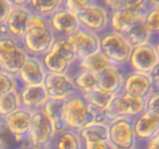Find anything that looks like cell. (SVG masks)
<instances>
[{
	"instance_id": "9a60e30c",
	"label": "cell",
	"mask_w": 159,
	"mask_h": 149,
	"mask_svg": "<svg viewBox=\"0 0 159 149\" xmlns=\"http://www.w3.org/2000/svg\"><path fill=\"white\" fill-rule=\"evenodd\" d=\"M33 113L31 111L20 107L4 119L8 130L20 141L27 144H29L28 137Z\"/></svg>"
},
{
	"instance_id": "4dcf8cb0",
	"label": "cell",
	"mask_w": 159,
	"mask_h": 149,
	"mask_svg": "<svg viewBox=\"0 0 159 149\" xmlns=\"http://www.w3.org/2000/svg\"><path fill=\"white\" fill-rule=\"evenodd\" d=\"M123 93L127 106L128 114L129 117L135 118L136 117L142 114L147 110V99L129 95L124 92H123Z\"/></svg>"
},
{
	"instance_id": "f6af8a7d",
	"label": "cell",
	"mask_w": 159,
	"mask_h": 149,
	"mask_svg": "<svg viewBox=\"0 0 159 149\" xmlns=\"http://www.w3.org/2000/svg\"><path fill=\"white\" fill-rule=\"evenodd\" d=\"M148 149H158L157 147H156L154 144H153L152 143L148 142Z\"/></svg>"
},
{
	"instance_id": "7bdbcfd3",
	"label": "cell",
	"mask_w": 159,
	"mask_h": 149,
	"mask_svg": "<svg viewBox=\"0 0 159 149\" xmlns=\"http://www.w3.org/2000/svg\"><path fill=\"white\" fill-rule=\"evenodd\" d=\"M147 8H159V0H147Z\"/></svg>"
},
{
	"instance_id": "f1b7e54d",
	"label": "cell",
	"mask_w": 159,
	"mask_h": 149,
	"mask_svg": "<svg viewBox=\"0 0 159 149\" xmlns=\"http://www.w3.org/2000/svg\"><path fill=\"white\" fill-rule=\"evenodd\" d=\"M30 147L8 130L4 119H0V149H27Z\"/></svg>"
},
{
	"instance_id": "8d00e7d4",
	"label": "cell",
	"mask_w": 159,
	"mask_h": 149,
	"mask_svg": "<svg viewBox=\"0 0 159 149\" xmlns=\"http://www.w3.org/2000/svg\"><path fill=\"white\" fill-rule=\"evenodd\" d=\"M13 6L7 0H0V27L5 24Z\"/></svg>"
},
{
	"instance_id": "c3c4849f",
	"label": "cell",
	"mask_w": 159,
	"mask_h": 149,
	"mask_svg": "<svg viewBox=\"0 0 159 149\" xmlns=\"http://www.w3.org/2000/svg\"><path fill=\"white\" fill-rule=\"evenodd\" d=\"M130 149H137L136 147H134V148H130Z\"/></svg>"
},
{
	"instance_id": "74e56055",
	"label": "cell",
	"mask_w": 159,
	"mask_h": 149,
	"mask_svg": "<svg viewBox=\"0 0 159 149\" xmlns=\"http://www.w3.org/2000/svg\"><path fill=\"white\" fill-rule=\"evenodd\" d=\"M84 149H116L109 141H100L92 144H84Z\"/></svg>"
},
{
	"instance_id": "1f68e13d",
	"label": "cell",
	"mask_w": 159,
	"mask_h": 149,
	"mask_svg": "<svg viewBox=\"0 0 159 149\" xmlns=\"http://www.w3.org/2000/svg\"><path fill=\"white\" fill-rule=\"evenodd\" d=\"M51 49L62 54L71 65L76 62V56L74 49L68 38H56Z\"/></svg>"
},
{
	"instance_id": "603a6c76",
	"label": "cell",
	"mask_w": 159,
	"mask_h": 149,
	"mask_svg": "<svg viewBox=\"0 0 159 149\" xmlns=\"http://www.w3.org/2000/svg\"><path fill=\"white\" fill-rule=\"evenodd\" d=\"M84 144L108 141V124L93 122L79 130Z\"/></svg>"
},
{
	"instance_id": "5bb4252c",
	"label": "cell",
	"mask_w": 159,
	"mask_h": 149,
	"mask_svg": "<svg viewBox=\"0 0 159 149\" xmlns=\"http://www.w3.org/2000/svg\"><path fill=\"white\" fill-rule=\"evenodd\" d=\"M123 92L148 100L154 92V84L151 74L133 71L125 77Z\"/></svg>"
},
{
	"instance_id": "d4e9b609",
	"label": "cell",
	"mask_w": 159,
	"mask_h": 149,
	"mask_svg": "<svg viewBox=\"0 0 159 149\" xmlns=\"http://www.w3.org/2000/svg\"><path fill=\"white\" fill-rule=\"evenodd\" d=\"M82 95L84 96L91 109L94 110L95 115L97 113L104 112L107 109L114 96L111 94L101 90L98 88L92 89Z\"/></svg>"
},
{
	"instance_id": "7dc6e473",
	"label": "cell",
	"mask_w": 159,
	"mask_h": 149,
	"mask_svg": "<svg viewBox=\"0 0 159 149\" xmlns=\"http://www.w3.org/2000/svg\"><path fill=\"white\" fill-rule=\"evenodd\" d=\"M155 91H157V92H159V83H158V85L157 86V87H156Z\"/></svg>"
},
{
	"instance_id": "83f0119b",
	"label": "cell",
	"mask_w": 159,
	"mask_h": 149,
	"mask_svg": "<svg viewBox=\"0 0 159 149\" xmlns=\"http://www.w3.org/2000/svg\"><path fill=\"white\" fill-rule=\"evenodd\" d=\"M65 0H30L27 8L36 14L48 18L64 6Z\"/></svg>"
},
{
	"instance_id": "b9f144b4",
	"label": "cell",
	"mask_w": 159,
	"mask_h": 149,
	"mask_svg": "<svg viewBox=\"0 0 159 149\" xmlns=\"http://www.w3.org/2000/svg\"><path fill=\"white\" fill-rule=\"evenodd\" d=\"M151 76L152 78L153 82L154 84V91H155L156 87L159 83V63L157 64V66L154 68L152 71L151 72Z\"/></svg>"
},
{
	"instance_id": "836d02e7",
	"label": "cell",
	"mask_w": 159,
	"mask_h": 149,
	"mask_svg": "<svg viewBox=\"0 0 159 149\" xmlns=\"http://www.w3.org/2000/svg\"><path fill=\"white\" fill-rule=\"evenodd\" d=\"M17 88L18 84L16 77L0 70V98Z\"/></svg>"
},
{
	"instance_id": "9c48e42d",
	"label": "cell",
	"mask_w": 159,
	"mask_h": 149,
	"mask_svg": "<svg viewBox=\"0 0 159 149\" xmlns=\"http://www.w3.org/2000/svg\"><path fill=\"white\" fill-rule=\"evenodd\" d=\"M76 56V62L100 51V37L97 33L80 28L68 37Z\"/></svg>"
},
{
	"instance_id": "ffe728a7",
	"label": "cell",
	"mask_w": 159,
	"mask_h": 149,
	"mask_svg": "<svg viewBox=\"0 0 159 149\" xmlns=\"http://www.w3.org/2000/svg\"><path fill=\"white\" fill-rule=\"evenodd\" d=\"M66 99L50 98L42 106V111L51 121L56 132H60L66 129L64 120V106Z\"/></svg>"
},
{
	"instance_id": "7402d4cb",
	"label": "cell",
	"mask_w": 159,
	"mask_h": 149,
	"mask_svg": "<svg viewBox=\"0 0 159 149\" xmlns=\"http://www.w3.org/2000/svg\"><path fill=\"white\" fill-rule=\"evenodd\" d=\"M53 149H84V142L79 131L66 128L56 132Z\"/></svg>"
},
{
	"instance_id": "f35d334b",
	"label": "cell",
	"mask_w": 159,
	"mask_h": 149,
	"mask_svg": "<svg viewBox=\"0 0 159 149\" xmlns=\"http://www.w3.org/2000/svg\"><path fill=\"white\" fill-rule=\"evenodd\" d=\"M146 4L147 0H123V7L126 9L147 7Z\"/></svg>"
},
{
	"instance_id": "ab89813d",
	"label": "cell",
	"mask_w": 159,
	"mask_h": 149,
	"mask_svg": "<svg viewBox=\"0 0 159 149\" xmlns=\"http://www.w3.org/2000/svg\"><path fill=\"white\" fill-rule=\"evenodd\" d=\"M106 6V10H109L111 13L123 8V0H102Z\"/></svg>"
},
{
	"instance_id": "d590c367",
	"label": "cell",
	"mask_w": 159,
	"mask_h": 149,
	"mask_svg": "<svg viewBox=\"0 0 159 149\" xmlns=\"http://www.w3.org/2000/svg\"><path fill=\"white\" fill-rule=\"evenodd\" d=\"M147 110L159 116V92L154 91L148 99L147 102Z\"/></svg>"
},
{
	"instance_id": "30bf717a",
	"label": "cell",
	"mask_w": 159,
	"mask_h": 149,
	"mask_svg": "<svg viewBox=\"0 0 159 149\" xmlns=\"http://www.w3.org/2000/svg\"><path fill=\"white\" fill-rule=\"evenodd\" d=\"M159 63L155 46L151 42L134 48L129 60V65L133 71L151 74Z\"/></svg>"
},
{
	"instance_id": "ba28073f",
	"label": "cell",
	"mask_w": 159,
	"mask_h": 149,
	"mask_svg": "<svg viewBox=\"0 0 159 149\" xmlns=\"http://www.w3.org/2000/svg\"><path fill=\"white\" fill-rule=\"evenodd\" d=\"M47 19L56 38H68L80 28L76 13L64 6Z\"/></svg>"
},
{
	"instance_id": "2e32d148",
	"label": "cell",
	"mask_w": 159,
	"mask_h": 149,
	"mask_svg": "<svg viewBox=\"0 0 159 149\" xmlns=\"http://www.w3.org/2000/svg\"><path fill=\"white\" fill-rule=\"evenodd\" d=\"M21 107L33 113L42 109V106L48 98L43 85L24 86L17 88Z\"/></svg>"
},
{
	"instance_id": "8fae6325",
	"label": "cell",
	"mask_w": 159,
	"mask_h": 149,
	"mask_svg": "<svg viewBox=\"0 0 159 149\" xmlns=\"http://www.w3.org/2000/svg\"><path fill=\"white\" fill-rule=\"evenodd\" d=\"M147 7L126 9L123 7L111 13L109 16V27L111 30L125 34L129 29L138 23L143 21Z\"/></svg>"
},
{
	"instance_id": "ac0fdd59",
	"label": "cell",
	"mask_w": 159,
	"mask_h": 149,
	"mask_svg": "<svg viewBox=\"0 0 159 149\" xmlns=\"http://www.w3.org/2000/svg\"><path fill=\"white\" fill-rule=\"evenodd\" d=\"M31 13L27 7H13L4 24L7 34L20 42L26 31L27 20Z\"/></svg>"
},
{
	"instance_id": "bcb514c9",
	"label": "cell",
	"mask_w": 159,
	"mask_h": 149,
	"mask_svg": "<svg viewBox=\"0 0 159 149\" xmlns=\"http://www.w3.org/2000/svg\"><path fill=\"white\" fill-rule=\"evenodd\" d=\"M154 46H155L156 51H157V55H158V57H159V38H158V40H157V41L154 44Z\"/></svg>"
},
{
	"instance_id": "ee69618b",
	"label": "cell",
	"mask_w": 159,
	"mask_h": 149,
	"mask_svg": "<svg viewBox=\"0 0 159 149\" xmlns=\"http://www.w3.org/2000/svg\"><path fill=\"white\" fill-rule=\"evenodd\" d=\"M149 142L152 143L153 144H154V145H155L156 147L159 149V131L156 134L155 136H154V138H153L152 139L149 141Z\"/></svg>"
},
{
	"instance_id": "e0dca14e",
	"label": "cell",
	"mask_w": 159,
	"mask_h": 149,
	"mask_svg": "<svg viewBox=\"0 0 159 149\" xmlns=\"http://www.w3.org/2000/svg\"><path fill=\"white\" fill-rule=\"evenodd\" d=\"M137 141L149 142L159 131V116L149 110L134 118Z\"/></svg>"
},
{
	"instance_id": "7a4b0ae2",
	"label": "cell",
	"mask_w": 159,
	"mask_h": 149,
	"mask_svg": "<svg viewBox=\"0 0 159 149\" xmlns=\"http://www.w3.org/2000/svg\"><path fill=\"white\" fill-rule=\"evenodd\" d=\"M66 127L79 131L95 121V113L80 92L67 97L64 106Z\"/></svg>"
},
{
	"instance_id": "4fadbf2b",
	"label": "cell",
	"mask_w": 159,
	"mask_h": 149,
	"mask_svg": "<svg viewBox=\"0 0 159 149\" xmlns=\"http://www.w3.org/2000/svg\"><path fill=\"white\" fill-rule=\"evenodd\" d=\"M45 74L46 71L41 57L28 55L24 66L16 75L18 87L43 85Z\"/></svg>"
},
{
	"instance_id": "52a82bcc",
	"label": "cell",
	"mask_w": 159,
	"mask_h": 149,
	"mask_svg": "<svg viewBox=\"0 0 159 149\" xmlns=\"http://www.w3.org/2000/svg\"><path fill=\"white\" fill-rule=\"evenodd\" d=\"M80 27L101 34L109 25V16L106 8L93 3L86 6L76 13Z\"/></svg>"
},
{
	"instance_id": "60d3db41",
	"label": "cell",
	"mask_w": 159,
	"mask_h": 149,
	"mask_svg": "<svg viewBox=\"0 0 159 149\" xmlns=\"http://www.w3.org/2000/svg\"><path fill=\"white\" fill-rule=\"evenodd\" d=\"M13 7H28L30 0H7Z\"/></svg>"
},
{
	"instance_id": "f546056e",
	"label": "cell",
	"mask_w": 159,
	"mask_h": 149,
	"mask_svg": "<svg viewBox=\"0 0 159 149\" xmlns=\"http://www.w3.org/2000/svg\"><path fill=\"white\" fill-rule=\"evenodd\" d=\"M20 107L17 89L10 91L0 98V119H6Z\"/></svg>"
},
{
	"instance_id": "6da1fadb",
	"label": "cell",
	"mask_w": 159,
	"mask_h": 149,
	"mask_svg": "<svg viewBox=\"0 0 159 149\" xmlns=\"http://www.w3.org/2000/svg\"><path fill=\"white\" fill-rule=\"evenodd\" d=\"M55 40L48 19L32 13L27 20L26 31L20 41L27 54L41 57L51 49Z\"/></svg>"
},
{
	"instance_id": "277c9868",
	"label": "cell",
	"mask_w": 159,
	"mask_h": 149,
	"mask_svg": "<svg viewBox=\"0 0 159 149\" xmlns=\"http://www.w3.org/2000/svg\"><path fill=\"white\" fill-rule=\"evenodd\" d=\"M27 56L19 40L8 34H0V70L16 77Z\"/></svg>"
},
{
	"instance_id": "e575fe53",
	"label": "cell",
	"mask_w": 159,
	"mask_h": 149,
	"mask_svg": "<svg viewBox=\"0 0 159 149\" xmlns=\"http://www.w3.org/2000/svg\"><path fill=\"white\" fill-rule=\"evenodd\" d=\"M93 3H95L94 0H65L64 6L76 13L83 7Z\"/></svg>"
},
{
	"instance_id": "3957f363",
	"label": "cell",
	"mask_w": 159,
	"mask_h": 149,
	"mask_svg": "<svg viewBox=\"0 0 159 149\" xmlns=\"http://www.w3.org/2000/svg\"><path fill=\"white\" fill-rule=\"evenodd\" d=\"M100 51L116 67L129 63L133 48L121 33L113 30L99 34Z\"/></svg>"
},
{
	"instance_id": "7c38bea8",
	"label": "cell",
	"mask_w": 159,
	"mask_h": 149,
	"mask_svg": "<svg viewBox=\"0 0 159 149\" xmlns=\"http://www.w3.org/2000/svg\"><path fill=\"white\" fill-rule=\"evenodd\" d=\"M43 86L50 98L66 99L78 92L68 74L46 71Z\"/></svg>"
},
{
	"instance_id": "d6a6232c",
	"label": "cell",
	"mask_w": 159,
	"mask_h": 149,
	"mask_svg": "<svg viewBox=\"0 0 159 149\" xmlns=\"http://www.w3.org/2000/svg\"><path fill=\"white\" fill-rule=\"evenodd\" d=\"M143 22L152 36L159 34V8H148Z\"/></svg>"
},
{
	"instance_id": "4316f807",
	"label": "cell",
	"mask_w": 159,
	"mask_h": 149,
	"mask_svg": "<svg viewBox=\"0 0 159 149\" xmlns=\"http://www.w3.org/2000/svg\"><path fill=\"white\" fill-rule=\"evenodd\" d=\"M123 36L134 48L151 42L152 35L148 30L145 23L141 21L131 27Z\"/></svg>"
},
{
	"instance_id": "cb8c5ba5",
	"label": "cell",
	"mask_w": 159,
	"mask_h": 149,
	"mask_svg": "<svg viewBox=\"0 0 159 149\" xmlns=\"http://www.w3.org/2000/svg\"><path fill=\"white\" fill-rule=\"evenodd\" d=\"M77 62L79 68L91 71L97 76L111 67L115 66L101 51L86 58L77 61Z\"/></svg>"
},
{
	"instance_id": "5b68a950",
	"label": "cell",
	"mask_w": 159,
	"mask_h": 149,
	"mask_svg": "<svg viewBox=\"0 0 159 149\" xmlns=\"http://www.w3.org/2000/svg\"><path fill=\"white\" fill-rule=\"evenodd\" d=\"M56 130L52 123L42 111L33 113L28 142L33 149H53Z\"/></svg>"
},
{
	"instance_id": "681fc988",
	"label": "cell",
	"mask_w": 159,
	"mask_h": 149,
	"mask_svg": "<svg viewBox=\"0 0 159 149\" xmlns=\"http://www.w3.org/2000/svg\"><path fill=\"white\" fill-rule=\"evenodd\" d=\"M157 36H158V38H159V34H158V35H157Z\"/></svg>"
},
{
	"instance_id": "484cf974",
	"label": "cell",
	"mask_w": 159,
	"mask_h": 149,
	"mask_svg": "<svg viewBox=\"0 0 159 149\" xmlns=\"http://www.w3.org/2000/svg\"><path fill=\"white\" fill-rule=\"evenodd\" d=\"M76 89L81 94L98 88V76L89 71L79 68L71 77Z\"/></svg>"
},
{
	"instance_id": "d6986e66",
	"label": "cell",
	"mask_w": 159,
	"mask_h": 149,
	"mask_svg": "<svg viewBox=\"0 0 159 149\" xmlns=\"http://www.w3.org/2000/svg\"><path fill=\"white\" fill-rule=\"evenodd\" d=\"M125 77L119 67L112 66L98 75V88L116 96L123 92Z\"/></svg>"
},
{
	"instance_id": "8992f818",
	"label": "cell",
	"mask_w": 159,
	"mask_h": 149,
	"mask_svg": "<svg viewBox=\"0 0 159 149\" xmlns=\"http://www.w3.org/2000/svg\"><path fill=\"white\" fill-rule=\"evenodd\" d=\"M108 141L116 149L136 147L137 137L134 127V118L125 117L108 124Z\"/></svg>"
},
{
	"instance_id": "44dd1931",
	"label": "cell",
	"mask_w": 159,
	"mask_h": 149,
	"mask_svg": "<svg viewBox=\"0 0 159 149\" xmlns=\"http://www.w3.org/2000/svg\"><path fill=\"white\" fill-rule=\"evenodd\" d=\"M41 59L47 72L67 74L72 65L65 57L52 49L42 56Z\"/></svg>"
}]
</instances>
